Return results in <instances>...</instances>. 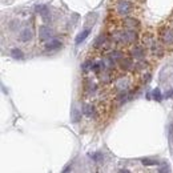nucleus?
I'll return each mask as SVG.
<instances>
[{"label":"nucleus","mask_w":173,"mask_h":173,"mask_svg":"<svg viewBox=\"0 0 173 173\" xmlns=\"http://www.w3.org/2000/svg\"><path fill=\"white\" fill-rule=\"evenodd\" d=\"M161 40L164 44H167V45H171L173 44V28L172 27H165L163 28L161 31Z\"/></svg>","instance_id":"nucleus-1"},{"label":"nucleus","mask_w":173,"mask_h":173,"mask_svg":"<svg viewBox=\"0 0 173 173\" xmlns=\"http://www.w3.org/2000/svg\"><path fill=\"white\" fill-rule=\"evenodd\" d=\"M132 4L129 2H120L117 6H116V11H117L119 15H128L132 11Z\"/></svg>","instance_id":"nucleus-2"},{"label":"nucleus","mask_w":173,"mask_h":173,"mask_svg":"<svg viewBox=\"0 0 173 173\" xmlns=\"http://www.w3.org/2000/svg\"><path fill=\"white\" fill-rule=\"evenodd\" d=\"M137 39V35H136V32L135 31H127V32H124V33L120 36V40L121 41H125V43H133L135 40Z\"/></svg>","instance_id":"nucleus-3"},{"label":"nucleus","mask_w":173,"mask_h":173,"mask_svg":"<svg viewBox=\"0 0 173 173\" xmlns=\"http://www.w3.org/2000/svg\"><path fill=\"white\" fill-rule=\"evenodd\" d=\"M39 36L41 40H48L52 36V31L49 29V27L47 26H41L39 28Z\"/></svg>","instance_id":"nucleus-4"},{"label":"nucleus","mask_w":173,"mask_h":173,"mask_svg":"<svg viewBox=\"0 0 173 173\" xmlns=\"http://www.w3.org/2000/svg\"><path fill=\"white\" fill-rule=\"evenodd\" d=\"M36 11L39 12V15H41V18L44 20H48L49 19V10L45 7V6H43V4H39V6H36Z\"/></svg>","instance_id":"nucleus-5"},{"label":"nucleus","mask_w":173,"mask_h":173,"mask_svg":"<svg viewBox=\"0 0 173 173\" xmlns=\"http://www.w3.org/2000/svg\"><path fill=\"white\" fill-rule=\"evenodd\" d=\"M124 26L128 27V28L139 27V20H136L135 18H127L125 20H124Z\"/></svg>","instance_id":"nucleus-6"},{"label":"nucleus","mask_w":173,"mask_h":173,"mask_svg":"<svg viewBox=\"0 0 173 173\" xmlns=\"http://www.w3.org/2000/svg\"><path fill=\"white\" fill-rule=\"evenodd\" d=\"M32 39V31L26 28V29L22 31V33H20V40L22 41H28V40Z\"/></svg>","instance_id":"nucleus-7"},{"label":"nucleus","mask_w":173,"mask_h":173,"mask_svg":"<svg viewBox=\"0 0 173 173\" xmlns=\"http://www.w3.org/2000/svg\"><path fill=\"white\" fill-rule=\"evenodd\" d=\"M60 47H61V43H60L59 40H56V39L51 40V41L47 44V49H49V51H52V49H57V48H60Z\"/></svg>","instance_id":"nucleus-8"},{"label":"nucleus","mask_w":173,"mask_h":173,"mask_svg":"<svg viewBox=\"0 0 173 173\" xmlns=\"http://www.w3.org/2000/svg\"><path fill=\"white\" fill-rule=\"evenodd\" d=\"M89 32H91L89 29H84L83 32H80V33L77 35V37H76V44H80L83 40H85V37L89 35Z\"/></svg>","instance_id":"nucleus-9"},{"label":"nucleus","mask_w":173,"mask_h":173,"mask_svg":"<svg viewBox=\"0 0 173 173\" xmlns=\"http://www.w3.org/2000/svg\"><path fill=\"white\" fill-rule=\"evenodd\" d=\"M11 56L14 59H18V60H22L23 57H24V53L22 51L19 49V48H14V49L11 51Z\"/></svg>","instance_id":"nucleus-10"},{"label":"nucleus","mask_w":173,"mask_h":173,"mask_svg":"<svg viewBox=\"0 0 173 173\" xmlns=\"http://www.w3.org/2000/svg\"><path fill=\"white\" fill-rule=\"evenodd\" d=\"M83 112H84V115H87V116H91L95 113V109H93V107L91 105V104H85V105L83 107Z\"/></svg>","instance_id":"nucleus-11"},{"label":"nucleus","mask_w":173,"mask_h":173,"mask_svg":"<svg viewBox=\"0 0 173 173\" xmlns=\"http://www.w3.org/2000/svg\"><path fill=\"white\" fill-rule=\"evenodd\" d=\"M133 56H135V57L141 59L143 56H144V49H143L141 47H136L135 49H133Z\"/></svg>","instance_id":"nucleus-12"},{"label":"nucleus","mask_w":173,"mask_h":173,"mask_svg":"<svg viewBox=\"0 0 173 173\" xmlns=\"http://www.w3.org/2000/svg\"><path fill=\"white\" fill-rule=\"evenodd\" d=\"M141 163L144 164V165H148V167L156 165V164H157V161H156V160H152V159H143Z\"/></svg>","instance_id":"nucleus-13"},{"label":"nucleus","mask_w":173,"mask_h":173,"mask_svg":"<svg viewBox=\"0 0 173 173\" xmlns=\"http://www.w3.org/2000/svg\"><path fill=\"white\" fill-rule=\"evenodd\" d=\"M153 97H155V100H157V101H161V92H160L159 88H156L153 91Z\"/></svg>","instance_id":"nucleus-14"},{"label":"nucleus","mask_w":173,"mask_h":173,"mask_svg":"<svg viewBox=\"0 0 173 173\" xmlns=\"http://www.w3.org/2000/svg\"><path fill=\"white\" fill-rule=\"evenodd\" d=\"M72 120H73L75 123H77L80 120V113L77 109H73V112H72Z\"/></svg>","instance_id":"nucleus-15"},{"label":"nucleus","mask_w":173,"mask_h":173,"mask_svg":"<svg viewBox=\"0 0 173 173\" xmlns=\"http://www.w3.org/2000/svg\"><path fill=\"white\" fill-rule=\"evenodd\" d=\"M121 67H123V68L131 67V61H129L128 59H121Z\"/></svg>","instance_id":"nucleus-16"},{"label":"nucleus","mask_w":173,"mask_h":173,"mask_svg":"<svg viewBox=\"0 0 173 173\" xmlns=\"http://www.w3.org/2000/svg\"><path fill=\"white\" fill-rule=\"evenodd\" d=\"M159 173H169V167L163 165L161 168H159Z\"/></svg>","instance_id":"nucleus-17"},{"label":"nucleus","mask_w":173,"mask_h":173,"mask_svg":"<svg viewBox=\"0 0 173 173\" xmlns=\"http://www.w3.org/2000/svg\"><path fill=\"white\" fill-rule=\"evenodd\" d=\"M165 97H173V89H171L168 93H165Z\"/></svg>","instance_id":"nucleus-18"},{"label":"nucleus","mask_w":173,"mask_h":173,"mask_svg":"<svg viewBox=\"0 0 173 173\" xmlns=\"http://www.w3.org/2000/svg\"><path fill=\"white\" fill-rule=\"evenodd\" d=\"M169 135H171V139L173 137V125L169 127Z\"/></svg>","instance_id":"nucleus-19"},{"label":"nucleus","mask_w":173,"mask_h":173,"mask_svg":"<svg viewBox=\"0 0 173 173\" xmlns=\"http://www.w3.org/2000/svg\"><path fill=\"white\" fill-rule=\"evenodd\" d=\"M119 173H131V172L128 171V169H121V171H120Z\"/></svg>","instance_id":"nucleus-20"},{"label":"nucleus","mask_w":173,"mask_h":173,"mask_svg":"<svg viewBox=\"0 0 173 173\" xmlns=\"http://www.w3.org/2000/svg\"><path fill=\"white\" fill-rule=\"evenodd\" d=\"M172 23H173V15H172Z\"/></svg>","instance_id":"nucleus-21"}]
</instances>
